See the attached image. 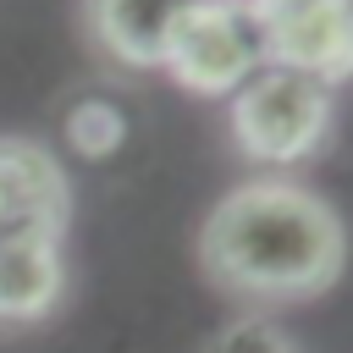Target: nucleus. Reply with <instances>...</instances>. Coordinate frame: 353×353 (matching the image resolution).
<instances>
[{"mask_svg":"<svg viewBox=\"0 0 353 353\" xmlns=\"http://www.w3.org/2000/svg\"><path fill=\"white\" fill-rule=\"evenodd\" d=\"M66 292V254L61 237L11 232L0 237V325L44 320Z\"/></svg>","mask_w":353,"mask_h":353,"instance_id":"0eeeda50","label":"nucleus"},{"mask_svg":"<svg viewBox=\"0 0 353 353\" xmlns=\"http://www.w3.org/2000/svg\"><path fill=\"white\" fill-rule=\"evenodd\" d=\"M66 215H72V193L55 154L28 138H0V237L11 232L61 237Z\"/></svg>","mask_w":353,"mask_h":353,"instance_id":"39448f33","label":"nucleus"},{"mask_svg":"<svg viewBox=\"0 0 353 353\" xmlns=\"http://www.w3.org/2000/svg\"><path fill=\"white\" fill-rule=\"evenodd\" d=\"M66 138L77 143V154L105 160V154L121 149V138H127V116H121L116 105H105V99H83V105L66 116Z\"/></svg>","mask_w":353,"mask_h":353,"instance_id":"6e6552de","label":"nucleus"},{"mask_svg":"<svg viewBox=\"0 0 353 353\" xmlns=\"http://www.w3.org/2000/svg\"><path fill=\"white\" fill-rule=\"evenodd\" d=\"M342 259H347V232L336 210L287 176H259L232 188L199 232L204 276L248 303L320 298L342 276Z\"/></svg>","mask_w":353,"mask_h":353,"instance_id":"f257e3e1","label":"nucleus"},{"mask_svg":"<svg viewBox=\"0 0 353 353\" xmlns=\"http://www.w3.org/2000/svg\"><path fill=\"white\" fill-rule=\"evenodd\" d=\"M259 66H265V44L248 0H188L165 44V72L188 94L232 99Z\"/></svg>","mask_w":353,"mask_h":353,"instance_id":"7ed1b4c3","label":"nucleus"},{"mask_svg":"<svg viewBox=\"0 0 353 353\" xmlns=\"http://www.w3.org/2000/svg\"><path fill=\"white\" fill-rule=\"evenodd\" d=\"M265 66H287L298 77H314L320 88H336L353 77V0H287V6H254Z\"/></svg>","mask_w":353,"mask_h":353,"instance_id":"20e7f679","label":"nucleus"},{"mask_svg":"<svg viewBox=\"0 0 353 353\" xmlns=\"http://www.w3.org/2000/svg\"><path fill=\"white\" fill-rule=\"evenodd\" d=\"M188 0H83V28L88 39L132 72L165 66V44Z\"/></svg>","mask_w":353,"mask_h":353,"instance_id":"423d86ee","label":"nucleus"},{"mask_svg":"<svg viewBox=\"0 0 353 353\" xmlns=\"http://www.w3.org/2000/svg\"><path fill=\"white\" fill-rule=\"evenodd\" d=\"M248 6H287V0H248Z\"/></svg>","mask_w":353,"mask_h":353,"instance_id":"9d476101","label":"nucleus"},{"mask_svg":"<svg viewBox=\"0 0 353 353\" xmlns=\"http://www.w3.org/2000/svg\"><path fill=\"white\" fill-rule=\"evenodd\" d=\"M331 121H336L331 88H320L314 77H298L287 66H259L226 99L232 143L254 165H298V160L320 154V143L331 138Z\"/></svg>","mask_w":353,"mask_h":353,"instance_id":"f03ea898","label":"nucleus"},{"mask_svg":"<svg viewBox=\"0 0 353 353\" xmlns=\"http://www.w3.org/2000/svg\"><path fill=\"white\" fill-rule=\"evenodd\" d=\"M204 353H303L276 320H265V314H243V320H232V325H221L210 342H204Z\"/></svg>","mask_w":353,"mask_h":353,"instance_id":"1a4fd4ad","label":"nucleus"}]
</instances>
